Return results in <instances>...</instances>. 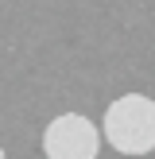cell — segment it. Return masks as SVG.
I'll use <instances>...</instances> for the list:
<instances>
[{"instance_id":"obj_2","label":"cell","mask_w":155,"mask_h":159,"mask_svg":"<svg viewBox=\"0 0 155 159\" xmlns=\"http://www.w3.org/2000/svg\"><path fill=\"white\" fill-rule=\"evenodd\" d=\"M97 152H101V132L82 113H62L43 128L46 159H97Z\"/></svg>"},{"instance_id":"obj_3","label":"cell","mask_w":155,"mask_h":159,"mask_svg":"<svg viewBox=\"0 0 155 159\" xmlns=\"http://www.w3.org/2000/svg\"><path fill=\"white\" fill-rule=\"evenodd\" d=\"M0 159H8V155H4V148H0Z\"/></svg>"},{"instance_id":"obj_1","label":"cell","mask_w":155,"mask_h":159,"mask_svg":"<svg viewBox=\"0 0 155 159\" xmlns=\"http://www.w3.org/2000/svg\"><path fill=\"white\" fill-rule=\"evenodd\" d=\"M101 136L120 155H151L155 152V101L144 93H124L105 109Z\"/></svg>"}]
</instances>
